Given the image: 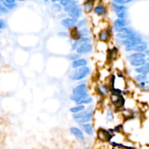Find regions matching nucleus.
Returning a JSON list of instances; mask_svg holds the SVG:
<instances>
[{
	"mask_svg": "<svg viewBox=\"0 0 149 149\" xmlns=\"http://www.w3.org/2000/svg\"><path fill=\"white\" fill-rule=\"evenodd\" d=\"M111 149H117V148H116V147H113V146H112V148H111Z\"/></svg>",
	"mask_w": 149,
	"mask_h": 149,
	"instance_id": "46",
	"label": "nucleus"
},
{
	"mask_svg": "<svg viewBox=\"0 0 149 149\" xmlns=\"http://www.w3.org/2000/svg\"><path fill=\"white\" fill-rule=\"evenodd\" d=\"M112 1H113V2L116 3V4H122V5H126V4L132 2L133 0H112Z\"/></svg>",
	"mask_w": 149,
	"mask_h": 149,
	"instance_id": "38",
	"label": "nucleus"
},
{
	"mask_svg": "<svg viewBox=\"0 0 149 149\" xmlns=\"http://www.w3.org/2000/svg\"><path fill=\"white\" fill-rule=\"evenodd\" d=\"M130 25V21L128 19H122V18H117L114 19L113 21V31L115 30L118 29H120V28L125 27V26H129Z\"/></svg>",
	"mask_w": 149,
	"mask_h": 149,
	"instance_id": "17",
	"label": "nucleus"
},
{
	"mask_svg": "<svg viewBox=\"0 0 149 149\" xmlns=\"http://www.w3.org/2000/svg\"><path fill=\"white\" fill-rule=\"evenodd\" d=\"M63 7L61 5L60 3H52L51 5V10L55 14H59L60 13L63 12Z\"/></svg>",
	"mask_w": 149,
	"mask_h": 149,
	"instance_id": "30",
	"label": "nucleus"
},
{
	"mask_svg": "<svg viewBox=\"0 0 149 149\" xmlns=\"http://www.w3.org/2000/svg\"><path fill=\"white\" fill-rule=\"evenodd\" d=\"M115 117H116V112L113 110V107L109 105L105 110V119L108 123H111L114 122Z\"/></svg>",
	"mask_w": 149,
	"mask_h": 149,
	"instance_id": "14",
	"label": "nucleus"
},
{
	"mask_svg": "<svg viewBox=\"0 0 149 149\" xmlns=\"http://www.w3.org/2000/svg\"><path fill=\"white\" fill-rule=\"evenodd\" d=\"M115 136L116 134L111 133L108 129L100 127L97 130V138L101 142L110 143Z\"/></svg>",
	"mask_w": 149,
	"mask_h": 149,
	"instance_id": "4",
	"label": "nucleus"
},
{
	"mask_svg": "<svg viewBox=\"0 0 149 149\" xmlns=\"http://www.w3.org/2000/svg\"><path fill=\"white\" fill-rule=\"evenodd\" d=\"M146 55L145 52H133L132 53L130 54L127 56V60L129 61H132V60L140 59V58H146Z\"/></svg>",
	"mask_w": 149,
	"mask_h": 149,
	"instance_id": "22",
	"label": "nucleus"
},
{
	"mask_svg": "<svg viewBox=\"0 0 149 149\" xmlns=\"http://www.w3.org/2000/svg\"><path fill=\"white\" fill-rule=\"evenodd\" d=\"M44 1H50V0H43Z\"/></svg>",
	"mask_w": 149,
	"mask_h": 149,
	"instance_id": "47",
	"label": "nucleus"
},
{
	"mask_svg": "<svg viewBox=\"0 0 149 149\" xmlns=\"http://www.w3.org/2000/svg\"><path fill=\"white\" fill-rule=\"evenodd\" d=\"M115 15H116V17H117V18L127 19V17H128L127 10H124V11L120 12V13H118Z\"/></svg>",
	"mask_w": 149,
	"mask_h": 149,
	"instance_id": "34",
	"label": "nucleus"
},
{
	"mask_svg": "<svg viewBox=\"0 0 149 149\" xmlns=\"http://www.w3.org/2000/svg\"><path fill=\"white\" fill-rule=\"evenodd\" d=\"M50 1L52 3H59L61 0H50Z\"/></svg>",
	"mask_w": 149,
	"mask_h": 149,
	"instance_id": "42",
	"label": "nucleus"
},
{
	"mask_svg": "<svg viewBox=\"0 0 149 149\" xmlns=\"http://www.w3.org/2000/svg\"><path fill=\"white\" fill-rule=\"evenodd\" d=\"M92 73V69L89 65L80 67V68L73 69L70 73L68 78L73 81H79L85 80L88 77H90Z\"/></svg>",
	"mask_w": 149,
	"mask_h": 149,
	"instance_id": "1",
	"label": "nucleus"
},
{
	"mask_svg": "<svg viewBox=\"0 0 149 149\" xmlns=\"http://www.w3.org/2000/svg\"><path fill=\"white\" fill-rule=\"evenodd\" d=\"M4 1L7 3H15L16 1L15 0H4Z\"/></svg>",
	"mask_w": 149,
	"mask_h": 149,
	"instance_id": "41",
	"label": "nucleus"
},
{
	"mask_svg": "<svg viewBox=\"0 0 149 149\" xmlns=\"http://www.w3.org/2000/svg\"><path fill=\"white\" fill-rule=\"evenodd\" d=\"M69 132L73 136L75 137L76 139L81 143H84L86 141L85 135L82 130L79 127L72 126L69 128Z\"/></svg>",
	"mask_w": 149,
	"mask_h": 149,
	"instance_id": "8",
	"label": "nucleus"
},
{
	"mask_svg": "<svg viewBox=\"0 0 149 149\" xmlns=\"http://www.w3.org/2000/svg\"><path fill=\"white\" fill-rule=\"evenodd\" d=\"M116 79H117V77H116L115 73H110V74L108 76V77L105 80L104 83L109 88H111V87H115V85H116Z\"/></svg>",
	"mask_w": 149,
	"mask_h": 149,
	"instance_id": "19",
	"label": "nucleus"
},
{
	"mask_svg": "<svg viewBox=\"0 0 149 149\" xmlns=\"http://www.w3.org/2000/svg\"><path fill=\"white\" fill-rule=\"evenodd\" d=\"M111 10H113L114 14L120 13V12L124 11V10H127V7L126 5L116 4V3L113 2V1H112L111 4Z\"/></svg>",
	"mask_w": 149,
	"mask_h": 149,
	"instance_id": "21",
	"label": "nucleus"
},
{
	"mask_svg": "<svg viewBox=\"0 0 149 149\" xmlns=\"http://www.w3.org/2000/svg\"><path fill=\"white\" fill-rule=\"evenodd\" d=\"M95 92L96 94L100 97H109L110 92H109V87L106 85L105 83H102V84H98L95 86Z\"/></svg>",
	"mask_w": 149,
	"mask_h": 149,
	"instance_id": "9",
	"label": "nucleus"
},
{
	"mask_svg": "<svg viewBox=\"0 0 149 149\" xmlns=\"http://www.w3.org/2000/svg\"><path fill=\"white\" fill-rule=\"evenodd\" d=\"M81 55H79L78 53H77L76 52H73L72 53H71L70 55H68V59L70 61H75V60L78 59V58H81Z\"/></svg>",
	"mask_w": 149,
	"mask_h": 149,
	"instance_id": "35",
	"label": "nucleus"
},
{
	"mask_svg": "<svg viewBox=\"0 0 149 149\" xmlns=\"http://www.w3.org/2000/svg\"><path fill=\"white\" fill-rule=\"evenodd\" d=\"M129 62L131 66L136 68V67L142 66V65H145L146 63V58H140V59L132 60V61H129Z\"/></svg>",
	"mask_w": 149,
	"mask_h": 149,
	"instance_id": "26",
	"label": "nucleus"
},
{
	"mask_svg": "<svg viewBox=\"0 0 149 149\" xmlns=\"http://www.w3.org/2000/svg\"><path fill=\"white\" fill-rule=\"evenodd\" d=\"M109 102L111 106L113 107V110L116 113L121 112L125 109V103H126V99L122 94L121 95H113L109 94Z\"/></svg>",
	"mask_w": 149,
	"mask_h": 149,
	"instance_id": "2",
	"label": "nucleus"
},
{
	"mask_svg": "<svg viewBox=\"0 0 149 149\" xmlns=\"http://www.w3.org/2000/svg\"><path fill=\"white\" fill-rule=\"evenodd\" d=\"M58 36L61 38H66L68 37V31H61L58 33Z\"/></svg>",
	"mask_w": 149,
	"mask_h": 149,
	"instance_id": "39",
	"label": "nucleus"
},
{
	"mask_svg": "<svg viewBox=\"0 0 149 149\" xmlns=\"http://www.w3.org/2000/svg\"><path fill=\"white\" fill-rule=\"evenodd\" d=\"M88 64H89L88 59L86 58H82V56H81V58H78V59L75 60V61H71V68H72V69H76V68H80V67L88 65Z\"/></svg>",
	"mask_w": 149,
	"mask_h": 149,
	"instance_id": "15",
	"label": "nucleus"
},
{
	"mask_svg": "<svg viewBox=\"0 0 149 149\" xmlns=\"http://www.w3.org/2000/svg\"><path fill=\"white\" fill-rule=\"evenodd\" d=\"M15 1H28V0H15Z\"/></svg>",
	"mask_w": 149,
	"mask_h": 149,
	"instance_id": "43",
	"label": "nucleus"
},
{
	"mask_svg": "<svg viewBox=\"0 0 149 149\" xmlns=\"http://www.w3.org/2000/svg\"><path fill=\"white\" fill-rule=\"evenodd\" d=\"M94 2L90 1H85L82 5L84 13L85 14H90L93 13V8H94Z\"/></svg>",
	"mask_w": 149,
	"mask_h": 149,
	"instance_id": "23",
	"label": "nucleus"
},
{
	"mask_svg": "<svg viewBox=\"0 0 149 149\" xmlns=\"http://www.w3.org/2000/svg\"><path fill=\"white\" fill-rule=\"evenodd\" d=\"M93 109H95V106H93V104L90 105V106H87V107H86V109H84V110H83L82 111H80V112H79V113H72V115H71V117H72L73 120H74V122H77V121L79 120L80 119H81L82 117H84V116H85V115L87 114V113H88L90 111L93 110Z\"/></svg>",
	"mask_w": 149,
	"mask_h": 149,
	"instance_id": "16",
	"label": "nucleus"
},
{
	"mask_svg": "<svg viewBox=\"0 0 149 149\" xmlns=\"http://www.w3.org/2000/svg\"><path fill=\"white\" fill-rule=\"evenodd\" d=\"M134 79H135L138 83L141 82V81H147V80H148V77H147V75H145V74H138L136 76H135Z\"/></svg>",
	"mask_w": 149,
	"mask_h": 149,
	"instance_id": "32",
	"label": "nucleus"
},
{
	"mask_svg": "<svg viewBox=\"0 0 149 149\" xmlns=\"http://www.w3.org/2000/svg\"><path fill=\"white\" fill-rule=\"evenodd\" d=\"M77 20H78L77 19L69 17V16H67V17L61 19V25L64 29H67V30H69V29L75 27L76 24L77 23Z\"/></svg>",
	"mask_w": 149,
	"mask_h": 149,
	"instance_id": "10",
	"label": "nucleus"
},
{
	"mask_svg": "<svg viewBox=\"0 0 149 149\" xmlns=\"http://www.w3.org/2000/svg\"><path fill=\"white\" fill-rule=\"evenodd\" d=\"M134 71H135V72L137 73V74H145V75H147V74H149V68L146 65V64L142 65V66L136 67Z\"/></svg>",
	"mask_w": 149,
	"mask_h": 149,
	"instance_id": "29",
	"label": "nucleus"
},
{
	"mask_svg": "<svg viewBox=\"0 0 149 149\" xmlns=\"http://www.w3.org/2000/svg\"><path fill=\"white\" fill-rule=\"evenodd\" d=\"M113 34H114V31H113V27L109 26L106 29L100 30L96 34V38H97V41L109 43L111 39H112V38L113 37Z\"/></svg>",
	"mask_w": 149,
	"mask_h": 149,
	"instance_id": "3",
	"label": "nucleus"
},
{
	"mask_svg": "<svg viewBox=\"0 0 149 149\" xmlns=\"http://www.w3.org/2000/svg\"><path fill=\"white\" fill-rule=\"evenodd\" d=\"M78 4H79V1H77V0H74L71 4H69L68 5L64 7L63 8V11L65 12V13H68L73 8H74V7H75V6H77Z\"/></svg>",
	"mask_w": 149,
	"mask_h": 149,
	"instance_id": "31",
	"label": "nucleus"
},
{
	"mask_svg": "<svg viewBox=\"0 0 149 149\" xmlns=\"http://www.w3.org/2000/svg\"><path fill=\"white\" fill-rule=\"evenodd\" d=\"M114 133H122L124 132V125L122 124H119V125H115L113 127Z\"/></svg>",
	"mask_w": 149,
	"mask_h": 149,
	"instance_id": "33",
	"label": "nucleus"
},
{
	"mask_svg": "<svg viewBox=\"0 0 149 149\" xmlns=\"http://www.w3.org/2000/svg\"><path fill=\"white\" fill-rule=\"evenodd\" d=\"M109 47V46H108V43L97 40L96 42V45H95V49L97 50V52H103V53H106Z\"/></svg>",
	"mask_w": 149,
	"mask_h": 149,
	"instance_id": "20",
	"label": "nucleus"
},
{
	"mask_svg": "<svg viewBox=\"0 0 149 149\" xmlns=\"http://www.w3.org/2000/svg\"><path fill=\"white\" fill-rule=\"evenodd\" d=\"M95 109H93V110L90 111L84 117H82L81 119H80L79 120L75 122L76 123L78 124V125H81V124H84V123H88V122H91L93 120L95 116Z\"/></svg>",
	"mask_w": 149,
	"mask_h": 149,
	"instance_id": "18",
	"label": "nucleus"
},
{
	"mask_svg": "<svg viewBox=\"0 0 149 149\" xmlns=\"http://www.w3.org/2000/svg\"><path fill=\"white\" fill-rule=\"evenodd\" d=\"M71 94L74 95H87L89 93V86L86 81H78V84L74 86L71 90Z\"/></svg>",
	"mask_w": 149,
	"mask_h": 149,
	"instance_id": "5",
	"label": "nucleus"
},
{
	"mask_svg": "<svg viewBox=\"0 0 149 149\" xmlns=\"http://www.w3.org/2000/svg\"><path fill=\"white\" fill-rule=\"evenodd\" d=\"M0 134H1V130H0Z\"/></svg>",
	"mask_w": 149,
	"mask_h": 149,
	"instance_id": "49",
	"label": "nucleus"
},
{
	"mask_svg": "<svg viewBox=\"0 0 149 149\" xmlns=\"http://www.w3.org/2000/svg\"><path fill=\"white\" fill-rule=\"evenodd\" d=\"M10 12V10L7 8H6V7L1 4V1H0V17H1V16L4 15L8 14Z\"/></svg>",
	"mask_w": 149,
	"mask_h": 149,
	"instance_id": "36",
	"label": "nucleus"
},
{
	"mask_svg": "<svg viewBox=\"0 0 149 149\" xmlns=\"http://www.w3.org/2000/svg\"><path fill=\"white\" fill-rule=\"evenodd\" d=\"M83 14H84V10H83L82 6L80 4H78L77 6L74 7L68 13H67L68 16L71 17H74L76 19H79L82 17Z\"/></svg>",
	"mask_w": 149,
	"mask_h": 149,
	"instance_id": "11",
	"label": "nucleus"
},
{
	"mask_svg": "<svg viewBox=\"0 0 149 149\" xmlns=\"http://www.w3.org/2000/svg\"><path fill=\"white\" fill-rule=\"evenodd\" d=\"M93 14L95 15L97 17H104L107 15L108 10L106 6L103 4H98L97 5L94 6V8L93 10Z\"/></svg>",
	"mask_w": 149,
	"mask_h": 149,
	"instance_id": "13",
	"label": "nucleus"
},
{
	"mask_svg": "<svg viewBox=\"0 0 149 149\" xmlns=\"http://www.w3.org/2000/svg\"><path fill=\"white\" fill-rule=\"evenodd\" d=\"M87 106H84V105H77L75 104L74 106L71 107L69 109V112L72 114V113H77L80 111H82L83 110L86 109Z\"/></svg>",
	"mask_w": 149,
	"mask_h": 149,
	"instance_id": "27",
	"label": "nucleus"
},
{
	"mask_svg": "<svg viewBox=\"0 0 149 149\" xmlns=\"http://www.w3.org/2000/svg\"><path fill=\"white\" fill-rule=\"evenodd\" d=\"M79 33L80 37L92 36V34H93V30H92V29L90 26H87L81 28V29H79Z\"/></svg>",
	"mask_w": 149,
	"mask_h": 149,
	"instance_id": "24",
	"label": "nucleus"
},
{
	"mask_svg": "<svg viewBox=\"0 0 149 149\" xmlns=\"http://www.w3.org/2000/svg\"><path fill=\"white\" fill-rule=\"evenodd\" d=\"M7 23L6 21V20H4V18H2L1 17H0V30L2 31L4 29H7Z\"/></svg>",
	"mask_w": 149,
	"mask_h": 149,
	"instance_id": "37",
	"label": "nucleus"
},
{
	"mask_svg": "<svg viewBox=\"0 0 149 149\" xmlns=\"http://www.w3.org/2000/svg\"><path fill=\"white\" fill-rule=\"evenodd\" d=\"M1 58H2V55H1V53L0 52V61L1 60Z\"/></svg>",
	"mask_w": 149,
	"mask_h": 149,
	"instance_id": "44",
	"label": "nucleus"
},
{
	"mask_svg": "<svg viewBox=\"0 0 149 149\" xmlns=\"http://www.w3.org/2000/svg\"><path fill=\"white\" fill-rule=\"evenodd\" d=\"M79 127L82 130L84 134L90 137H93L95 134V127L93 124L91 122H88V123H84L79 125Z\"/></svg>",
	"mask_w": 149,
	"mask_h": 149,
	"instance_id": "12",
	"label": "nucleus"
},
{
	"mask_svg": "<svg viewBox=\"0 0 149 149\" xmlns=\"http://www.w3.org/2000/svg\"><path fill=\"white\" fill-rule=\"evenodd\" d=\"M146 65L147 66H148L149 68V63H146Z\"/></svg>",
	"mask_w": 149,
	"mask_h": 149,
	"instance_id": "45",
	"label": "nucleus"
},
{
	"mask_svg": "<svg viewBox=\"0 0 149 149\" xmlns=\"http://www.w3.org/2000/svg\"><path fill=\"white\" fill-rule=\"evenodd\" d=\"M89 22L90 20L88 18H86V17H81V18L78 19L77 20V23L76 24V27L78 28V29H81V28L84 27V26H88Z\"/></svg>",
	"mask_w": 149,
	"mask_h": 149,
	"instance_id": "28",
	"label": "nucleus"
},
{
	"mask_svg": "<svg viewBox=\"0 0 149 149\" xmlns=\"http://www.w3.org/2000/svg\"><path fill=\"white\" fill-rule=\"evenodd\" d=\"M94 103V98L93 97L90 96V95L87 97H84V99L81 100L80 101L77 102V103H74V104H77V105H84V106H90V105H92L93 103Z\"/></svg>",
	"mask_w": 149,
	"mask_h": 149,
	"instance_id": "25",
	"label": "nucleus"
},
{
	"mask_svg": "<svg viewBox=\"0 0 149 149\" xmlns=\"http://www.w3.org/2000/svg\"><path fill=\"white\" fill-rule=\"evenodd\" d=\"M148 49V44L146 42H142L137 43L134 45H128L124 47L125 52H144Z\"/></svg>",
	"mask_w": 149,
	"mask_h": 149,
	"instance_id": "6",
	"label": "nucleus"
},
{
	"mask_svg": "<svg viewBox=\"0 0 149 149\" xmlns=\"http://www.w3.org/2000/svg\"><path fill=\"white\" fill-rule=\"evenodd\" d=\"M95 50V45L93 43H87L81 45L76 49L75 52L80 55L81 56L83 55H90Z\"/></svg>",
	"mask_w": 149,
	"mask_h": 149,
	"instance_id": "7",
	"label": "nucleus"
},
{
	"mask_svg": "<svg viewBox=\"0 0 149 149\" xmlns=\"http://www.w3.org/2000/svg\"><path fill=\"white\" fill-rule=\"evenodd\" d=\"M73 1H74V0H61L59 3L61 4V5L63 7H65V6L68 5L69 4H71Z\"/></svg>",
	"mask_w": 149,
	"mask_h": 149,
	"instance_id": "40",
	"label": "nucleus"
},
{
	"mask_svg": "<svg viewBox=\"0 0 149 149\" xmlns=\"http://www.w3.org/2000/svg\"><path fill=\"white\" fill-rule=\"evenodd\" d=\"M1 33V30H0V33Z\"/></svg>",
	"mask_w": 149,
	"mask_h": 149,
	"instance_id": "48",
	"label": "nucleus"
}]
</instances>
